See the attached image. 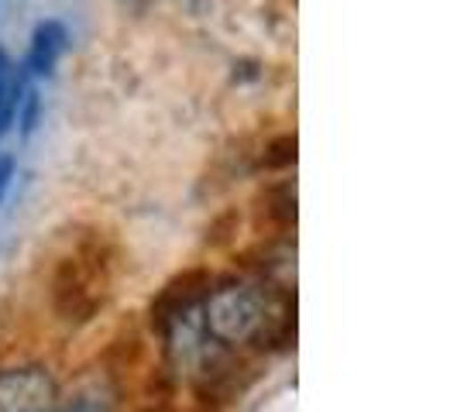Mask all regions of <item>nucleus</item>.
Segmentation results:
<instances>
[{
  "mask_svg": "<svg viewBox=\"0 0 457 412\" xmlns=\"http://www.w3.org/2000/svg\"><path fill=\"white\" fill-rule=\"evenodd\" d=\"M258 220L278 230L296 227V183H272L258 193Z\"/></svg>",
  "mask_w": 457,
  "mask_h": 412,
  "instance_id": "5",
  "label": "nucleus"
},
{
  "mask_svg": "<svg viewBox=\"0 0 457 412\" xmlns=\"http://www.w3.org/2000/svg\"><path fill=\"white\" fill-rule=\"evenodd\" d=\"M11 169H14V161L7 159V155H0V196H4V189L11 183Z\"/></svg>",
  "mask_w": 457,
  "mask_h": 412,
  "instance_id": "10",
  "label": "nucleus"
},
{
  "mask_svg": "<svg viewBox=\"0 0 457 412\" xmlns=\"http://www.w3.org/2000/svg\"><path fill=\"white\" fill-rule=\"evenodd\" d=\"M210 272L206 268H186V272L172 275L165 285L159 289V296L152 299V306H148V323H152V330L155 334H165L172 323L186 317V313H193L204 296L210 293Z\"/></svg>",
  "mask_w": 457,
  "mask_h": 412,
  "instance_id": "4",
  "label": "nucleus"
},
{
  "mask_svg": "<svg viewBox=\"0 0 457 412\" xmlns=\"http://www.w3.org/2000/svg\"><path fill=\"white\" fill-rule=\"evenodd\" d=\"M114 389L104 382H87L79 389H72L66 399H59L55 412H114Z\"/></svg>",
  "mask_w": 457,
  "mask_h": 412,
  "instance_id": "7",
  "label": "nucleus"
},
{
  "mask_svg": "<svg viewBox=\"0 0 457 412\" xmlns=\"http://www.w3.org/2000/svg\"><path fill=\"white\" fill-rule=\"evenodd\" d=\"M193 412H206V409H193Z\"/></svg>",
  "mask_w": 457,
  "mask_h": 412,
  "instance_id": "11",
  "label": "nucleus"
},
{
  "mask_svg": "<svg viewBox=\"0 0 457 412\" xmlns=\"http://www.w3.org/2000/svg\"><path fill=\"white\" fill-rule=\"evenodd\" d=\"M296 148H299L296 135H278V137H272V141L265 144V152H262V169H269V172H282V169H293V165H296Z\"/></svg>",
  "mask_w": 457,
  "mask_h": 412,
  "instance_id": "8",
  "label": "nucleus"
},
{
  "mask_svg": "<svg viewBox=\"0 0 457 412\" xmlns=\"http://www.w3.org/2000/svg\"><path fill=\"white\" fill-rule=\"evenodd\" d=\"M107 285H111V261H107V251H100V241L62 258L52 275V306L59 320L69 326L90 323L107 302V293H111Z\"/></svg>",
  "mask_w": 457,
  "mask_h": 412,
  "instance_id": "2",
  "label": "nucleus"
},
{
  "mask_svg": "<svg viewBox=\"0 0 457 412\" xmlns=\"http://www.w3.org/2000/svg\"><path fill=\"white\" fill-rule=\"evenodd\" d=\"M11 62H7V55L0 52V131L11 124V117H14V107H18V79H14V72H11Z\"/></svg>",
  "mask_w": 457,
  "mask_h": 412,
  "instance_id": "9",
  "label": "nucleus"
},
{
  "mask_svg": "<svg viewBox=\"0 0 457 412\" xmlns=\"http://www.w3.org/2000/svg\"><path fill=\"white\" fill-rule=\"evenodd\" d=\"M59 385L42 365H14L0 371V412H55Z\"/></svg>",
  "mask_w": 457,
  "mask_h": 412,
  "instance_id": "3",
  "label": "nucleus"
},
{
  "mask_svg": "<svg viewBox=\"0 0 457 412\" xmlns=\"http://www.w3.org/2000/svg\"><path fill=\"white\" fill-rule=\"evenodd\" d=\"M66 28L59 21H42L35 28V38H31V55H28V66L35 72H52L59 55L66 52Z\"/></svg>",
  "mask_w": 457,
  "mask_h": 412,
  "instance_id": "6",
  "label": "nucleus"
},
{
  "mask_svg": "<svg viewBox=\"0 0 457 412\" xmlns=\"http://www.w3.org/2000/svg\"><path fill=\"white\" fill-rule=\"evenodd\" d=\"M204 334L217 347H289L296 341V302L275 306L272 289L254 278H228L204 296Z\"/></svg>",
  "mask_w": 457,
  "mask_h": 412,
  "instance_id": "1",
  "label": "nucleus"
}]
</instances>
